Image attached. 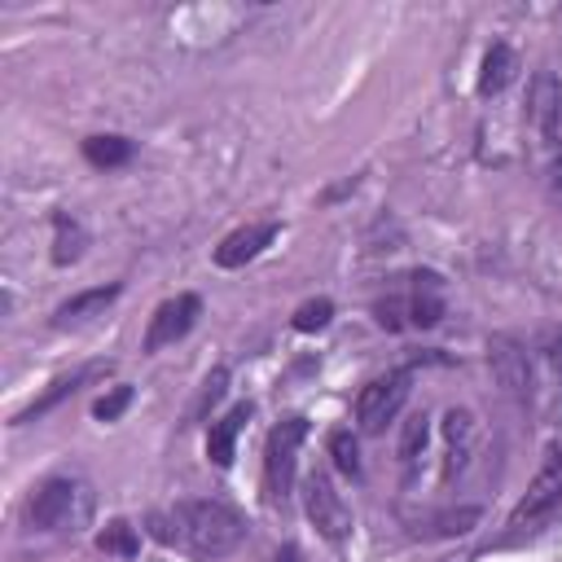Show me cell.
Here are the masks:
<instances>
[{
	"instance_id": "1",
	"label": "cell",
	"mask_w": 562,
	"mask_h": 562,
	"mask_svg": "<svg viewBox=\"0 0 562 562\" xmlns=\"http://www.w3.org/2000/svg\"><path fill=\"white\" fill-rule=\"evenodd\" d=\"M158 540H176L198 558H224L246 540V522L224 501H176L167 514L149 518Z\"/></svg>"
},
{
	"instance_id": "2",
	"label": "cell",
	"mask_w": 562,
	"mask_h": 562,
	"mask_svg": "<svg viewBox=\"0 0 562 562\" xmlns=\"http://www.w3.org/2000/svg\"><path fill=\"white\" fill-rule=\"evenodd\" d=\"M92 487L79 474H53L31 496V522L44 531H79L92 522Z\"/></svg>"
},
{
	"instance_id": "3",
	"label": "cell",
	"mask_w": 562,
	"mask_h": 562,
	"mask_svg": "<svg viewBox=\"0 0 562 562\" xmlns=\"http://www.w3.org/2000/svg\"><path fill=\"white\" fill-rule=\"evenodd\" d=\"M303 439H307V422L303 417H285V422H277L268 430V443H263V487H268L272 501H285L290 496Z\"/></svg>"
},
{
	"instance_id": "4",
	"label": "cell",
	"mask_w": 562,
	"mask_h": 562,
	"mask_svg": "<svg viewBox=\"0 0 562 562\" xmlns=\"http://www.w3.org/2000/svg\"><path fill=\"white\" fill-rule=\"evenodd\" d=\"M558 505H562V443H553V448L544 452V461H540V470H536L527 496H522V501L514 505V514H509V531L536 527V522L549 518Z\"/></svg>"
},
{
	"instance_id": "5",
	"label": "cell",
	"mask_w": 562,
	"mask_h": 562,
	"mask_svg": "<svg viewBox=\"0 0 562 562\" xmlns=\"http://www.w3.org/2000/svg\"><path fill=\"white\" fill-rule=\"evenodd\" d=\"M303 509L312 518V527L325 536V540H342L351 536V505L342 501V492L334 487V479L325 470H312L307 483H303Z\"/></svg>"
},
{
	"instance_id": "6",
	"label": "cell",
	"mask_w": 562,
	"mask_h": 562,
	"mask_svg": "<svg viewBox=\"0 0 562 562\" xmlns=\"http://www.w3.org/2000/svg\"><path fill=\"white\" fill-rule=\"evenodd\" d=\"M404 400H408V373H404V369L364 382L360 395H356V426L369 430V435H378V430L400 413Z\"/></svg>"
},
{
	"instance_id": "7",
	"label": "cell",
	"mask_w": 562,
	"mask_h": 562,
	"mask_svg": "<svg viewBox=\"0 0 562 562\" xmlns=\"http://www.w3.org/2000/svg\"><path fill=\"white\" fill-rule=\"evenodd\" d=\"M198 316H202V299L198 294H176V299L158 303L154 316H149V329H145V351H162V347L180 342L193 329Z\"/></svg>"
},
{
	"instance_id": "8",
	"label": "cell",
	"mask_w": 562,
	"mask_h": 562,
	"mask_svg": "<svg viewBox=\"0 0 562 562\" xmlns=\"http://www.w3.org/2000/svg\"><path fill=\"white\" fill-rule=\"evenodd\" d=\"M272 237H277V224H272V220H259V224L233 228V233L215 246V263H220V268H241V263H250V259H255Z\"/></svg>"
},
{
	"instance_id": "9",
	"label": "cell",
	"mask_w": 562,
	"mask_h": 562,
	"mask_svg": "<svg viewBox=\"0 0 562 562\" xmlns=\"http://www.w3.org/2000/svg\"><path fill=\"white\" fill-rule=\"evenodd\" d=\"M487 360H492V373H496V382L509 391V395H527V356L509 342V338H492V347H487Z\"/></svg>"
},
{
	"instance_id": "10",
	"label": "cell",
	"mask_w": 562,
	"mask_h": 562,
	"mask_svg": "<svg viewBox=\"0 0 562 562\" xmlns=\"http://www.w3.org/2000/svg\"><path fill=\"white\" fill-rule=\"evenodd\" d=\"M105 369H110V364H83V369H75V373H66V378H57V382H53V386H48V391H44L40 400H31V404H26V408H22V413H18L13 422H31V417H44L48 408H57V404H61L66 395H75V391H79L83 382L101 378Z\"/></svg>"
},
{
	"instance_id": "11",
	"label": "cell",
	"mask_w": 562,
	"mask_h": 562,
	"mask_svg": "<svg viewBox=\"0 0 562 562\" xmlns=\"http://www.w3.org/2000/svg\"><path fill=\"white\" fill-rule=\"evenodd\" d=\"M250 422V404H237L233 413H224L220 422H211V435H206V457L220 465V470H228L233 465V448H237V435H241V426Z\"/></svg>"
},
{
	"instance_id": "12",
	"label": "cell",
	"mask_w": 562,
	"mask_h": 562,
	"mask_svg": "<svg viewBox=\"0 0 562 562\" xmlns=\"http://www.w3.org/2000/svg\"><path fill=\"white\" fill-rule=\"evenodd\" d=\"M119 290H123V285H97V290H83V294L66 299V303L57 307L53 325H57V329H66V325H83V321L101 316V312H105V307L119 299Z\"/></svg>"
},
{
	"instance_id": "13",
	"label": "cell",
	"mask_w": 562,
	"mask_h": 562,
	"mask_svg": "<svg viewBox=\"0 0 562 562\" xmlns=\"http://www.w3.org/2000/svg\"><path fill=\"white\" fill-rule=\"evenodd\" d=\"M527 114H531V123H536L544 136L558 132V119H562V92H558L553 75H540V79H536V92H531Z\"/></svg>"
},
{
	"instance_id": "14",
	"label": "cell",
	"mask_w": 562,
	"mask_h": 562,
	"mask_svg": "<svg viewBox=\"0 0 562 562\" xmlns=\"http://www.w3.org/2000/svg\"><path fill=\"white\" fill-rule=\"evenodd\" d=\"M83 246H88L83 224H79V220H70V215H57V220H53V263H57V268L79 263Z\"/></svg>"
},
{
	"instance_id": "15",
	"label": "cell",
	"mask_w": 562,
	"mask_h": 562,
	"mask_svg": "<svg viewBox=\"0 0 562 562\" xmlns=\"http://www.w3.org/2000/svg\"><path fill=\"white\" fill-rule=\"evenodd\" d=\"M518 70V57L509 44H492L483 57V75H479V92H501Z\"/></svg>"
},
{
	"instance_id": "16",
	"label": "cell",
	"mask_w": 562,
	"mask_h": 562,
	"mask_svg": "<svg viewBox=\"0 0 562 562\" xmlns=\"http://www.w3.org/2000/svg\"><path fill=\"white\" fill-rule=\"evenodd\" d=\"M83 158L92 167H123L132 158V140L127 136H88L83 140Z\"/></svg>"
},
{
	"instance_id": "17",
	"label": "cell",
	"mask_w": 562,
	"mask_h": 562,
	"mask_svg": "<svg viewBox=\"0 0 562 562\" xmlns=\"http://www.w3.org/2000/svg\"><path fill=\"white\" fill-rule=\"evenodd\" d=\"M413 325H435L443 316V299H439V281L435 277H417V294L408 303Z\"/></svg>"
},
{
	"instance_id": "18",
	"label": "cell",
	"mask_w": 562,
	"mask_h": 562,
	"mask_svg": "<svg viewBox=\"0 0 562 562\" xmlns=\"http://www.w3.org/2000/svg\"><path fill=\"white\" fill-rule=\"evenodd\" d=\"M97 544H101L105 553H114V558H136V549H140L136 527H132V522H123V518H114V522L97 536Z\"/></svg>"
},
{
	"instance_id": "19",
	"label": "cell",
	"mask_w": 562,
	"mask_h": 562,
	"mask_svg": "<svg viewBox=\"0 0 562 562\" xmlns=\"http://www.w3.org/2000/svg\"><path fill=\"white\" fill-rule=\"evenodd\" d=\"M426 435H430L426 413H413V417L404 422V435H400V461H417L422 448H426Z\"/></svg>"
},
{
	"instance_id": "20",
	"label": "cell",
	"mask_w": 562,
	"mask_h": 562,
	"mask_svg": "<svg viewBox=\"0 0 562 562\" xmlns=\"http://www.w3.org/2000/svg\"><path fill=\"white\" fill-rule=\"evenodd\" d=\"M329 316H334V303H329V299H307V303H299V312H294V329H299V334L325 329Z\"/></svg>"
},
{
	"instance_id": "21",
	"label": "cell",
	"mask_w": 562,
	"mask_h": 562,
	"mask_svg": "<svg viewBox=\"0 0 562 562\" xmlns=\"http://www.w3.org/2000/svg\"><path fill=\"white\" fill-rule=\"evenodd\" d=\"M329 457H334V465H338L342 474H360V452H356L351 430H334V435H329Z\"/></svg>"
},
{
	"instance_id": "22",
	"label": "cell",
	"mask_w": 562,
	"mask_h": 562,
	"mask_svg": "<svg viewBox=\"0 0 562 562\" xmlns=\"http://www.w3.org/2000/svg\"><path fill=\"white\" fill-rule=\"evenodd\" d=\"M127 404H132V386H114L110 395H101V400L92 404V417H97V422H114V417H123Z\"/></svg>"
},
{
	"instance_id": "23",
	"label": "cell",
	"mask_w": 562,
	"mask_h": 562,
	"mask_svg": "<svg viewBox=\"0 0 562 562\" xmlns=\"http://www.w3.org/2000/svg\"><path fill=\"white\" fill-rule=\"evenodd\" d=\"M224 386H228V369H211V378L202 382V408H211L224 395Z\"/></svg>"
},
{
	"instance_id": "24",
	"label": "cell",
	"mask_w": 562,
	"mask_h": 562,
	"mask_svg": "<svg viewBox=\"0 0 562 562\" xmlns=\"http://www.w3.org/2000/svg\"><path fill=\"white\" fill-rule=\"evenodd\" d=\"M549 180H553V189L562 193V149H553V158H549Z\"/></svg>"
},
{
	"instance_id": "25",
	"label": "cell",
	"mask_w": 562,
	"mask_h": 562,
	"mask_svg": "<svg viewBox=\"0 0 562 562\" xmlns=\"http://www.w3.org/2000/svg\"><path fill=\"white\" fill-rule=\"evenodd\" d=\"M277 562H299V553H294V549H285V553H277Z\"/></svg>"
}]
</instances>
